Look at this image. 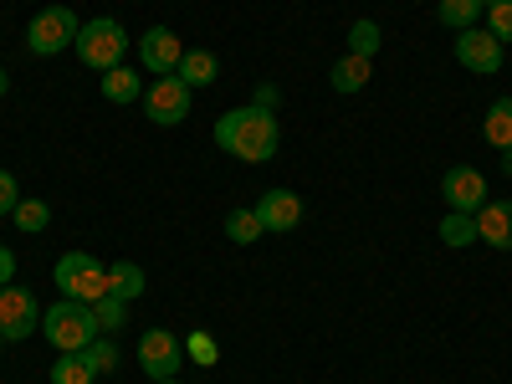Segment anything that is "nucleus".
Here are the masks:
<instances>
[{"instance_id": "6e6552de", "label": "nucleus", "mask_w": 512, "mask_h": 384, "mask_svg": "<svg viewBox=\"0 0 512 384\" xmlns=\"http://www.w3.org/2000/svg\"><path fill=\"white\" fill-rule=\"evenodd\" d=\"M185 364V338L169 333V328H144L139 338V369L149 379H175Z\"/></svg>"}, {"instance_id": "7ed1b4c3", "label": "nucleus", "mask_w": 512, "mask_h": 384, "mask_svg": "<svg viewBox=\"0 0 512 384\" xmlns=\"http://www.w3.org/2000/svg\"><path fill=\"white\" fill-rule=\"evenodd\" d=\"M72 47H77L82 67H98V72H108V67H118V62L128 57V31H123V21L98 16V21H82V31H77Z\"/></svg>"}, {"instance_id": "f704fd0d", "label": "nucleus", "mask_w": 512, "mask_h": 384, "mask_svg": "<svg viewBox=\"0 0 512 384\" xmlns=\"http://www.w3.org/2000/svg\"><path fill=\"white\" fill-rule=\"evenodd\" d=\"M0 349H6V338H0Z\"/></svg>"}, {"instance_id": "9b49d317", "label": "nucleus", "mask_w": 512, "mask_h": 384, "mask_svg": "<svg viewBox=\"0 0 512 384\" xmlns=\"http://www.w3.org/2000/svg\"><path fill=\"white\" fill-rule=\"evenodd\" d=\"M456 62L466 72H497L502 67V41L492 31H456Z\"/></svg>"}, {"instance_id": "1a4fd4ad", "label": "nucleus", "mask_w": 512, "mask_h": 384, "mask_svg": "<svg viewBox=\"0 0 512 384\" xmlns=\"http://www.w3.org/2000/svg\"><path fill=\"white\" fill-rule=\"evenodd\" d=\"M441 195L451 210H461V216H477V210L487 205V175L472 164H451L441 175Z\"/></svg>"}, {"instance_id": "b1692460", "label": "nucleus", "mask_w": 512, "mask_h": 384, "mask_svg": "<svg viewBox=\"0 0 512 384\" xmlns=\"http://www.w3.org/2000/svg\"><path fill=\"white\" fill-rule=\"evenodd\" d=\"M441 241H446V246H472V241H477V216H461V210H451V216L441 221Z\"/></svg>"}, {"instance_id": "a878e982", "label": "nucleus", "mask_w": 512, "mask_h": 384, "mask_svg": "<svg viewBox=\"0 0 512 384\" xmlns=\"http://www.w3.org/2000/svg\"><path fill=\"white\" fill-rule=\"evenodd\" d=\"M349 52L374 62V52H379V26H374V21H354V26H349Z\"/></svg>"}, {"instance_id": "bb28decb", "label": "nucleus", "mask_w": 512, "mask_h": 384, "mask_svg": "<svg viewBox=\"0 0 512 384\" xmlns=\"http://www.w3.org/2000/svg\"><path fill=\"white\" fill-rule=\"evenodd\" d=\"M185 359H195V364H205V369H216V359H221L216 338H210V333H190V338H185Z\"/></svg>"}, {"instance_id": "412c9836", "label": "nucleus", "mask_w": 512, "mask_h": 384, "mask_svg": "<svg viewBox=\"0 0 512 384\" xmlns=\"http://www.w3.org/2000/svg\"><path fill=\"white\" fill-rule=\"evenodd\" d=\"M98 374H93V364L82 359V354H62V359H52V384H93Z\"/></svg>"}, {"instance_id": "f257e3e1", "label": "nucleus", "mask_w": 512, "mask_h": 384, "mask_svg": "<svg viewBox=\"0 0 512 384\" xmlns=\"http://www.w3.org/2000/svg\"><path fill=\"white\" fill-rule=\"evenodd\" d=\"M277 139H282V128H277V118H272L262 103L231 108V113H221V123H216V144H221L226 154L246 159V164H267V159L277 154Z\"/></svg>"}, {"instance_id": "f3484780", "label": "nucleus", "mask_w": 512, "mask_h": 384, "mask_svg": "<svg viewBox=\"0 0 512 384\" xmlns=\"http://www.w3.org/2000/svg\"><path fill=\"white\" fill-rule=\"evenodd\" d=\"M482 134H487V144L492 149H512V98H497L492 108H487V123H482Z\"/></svg>"}, {"instance_id": "2f4dec72", "label": "nucleus", "mask_w": 512, "mask_h": 384, "mask_svg": "<svg viewBox=\"0 0 512 384\" xmlns=\"http://www.w3.org/2000/svg\"><path fill=\"white\" fill-rule=\"evenodd\" d=\"M487 6H502V0H482V11H487Z\"/></svg>"}, {"instance_id": "393cba45", "label": "nucleus", "mask_w": 512, "mask_h": 384, "mask_svg": "<svg viewBox=\"0 0 512 384\" xmlns=\"http://www.w3.org/2000/svg\"><path fill=\"white\" fill-rule=\"evenodd\" d=\"M93 318H98V333H118L123 318H128V303L108 292V297H98V303H93Z\"/></svg>"}, {"instance_id": "c756f323", "label": "nucleus", "mask_w": 512, "mask_h": 384, "mask_svg": "<svg viewBox=\"0 0 512 384\" xmlns=\"http://www.w3.org/2000/svg\"><path fill=\"white\" fill-rule=\"evenodd\" d=\"M11 277H16V251L0 241V287H11Z\"/></svg>"}, {"instance_id": "7c9ffc66", "label": "nucleus", "mask_w": 512, "mask_h": 384, "mask_svg": "<svg viewBox=\"0 0 512 384\" xmlns=\"http://www.w3.org/2000/svg\"><path fill=\"white\" fill-rule=\"evenodd\" d=\"M6 93H11V72H6V67H0V98H6Z\"/></svg>"}, {"instance_id": "f03ea898", "label": "nucleus", "mask_w": 512, "mask_h": 384, "mask_svg": "<svg viewBox=\"0 0 512 384\" xmlns=\"http://www.w3.org/2000/svg\"><path fill=\"white\" fill-rule=\"evenodd\" d=\"M41 333L57 354H82L98 338V318H93V303H77V297H62V303L41 308Z\"/></svg>"}, {"instance_id": "72a5a7b5", "label": "nucleus", "mask_w": 512, "mask_h": 384, "mask_svg": "<svg viewBox=\"0 0 512 384\" xmlns=\"http://www.w3.org/2000/svg\"><path fill=\"white\" fill-rule=\"evenodd\" d=\"M154 384H180V379H154Z\"/></svg>"}, {"instance_id": "0eeeda50", "label": "nucleus", "mask_w": 512, "mask_h": 384, "mask_svg": "<svg viewBox=\"0 0 512 384\" xmlns=\"http://www.w3.org/2000/svg\"><path fill=\"white\" fill-rule=\"evenodd\" d=\"M139 103H144L149 123H159V128H175V123L190 118V88H185L175 72H169V77H154Z\"/></svg>"}, {"instance_id": "39448f33", "label": "nucleus", "mask_w": 512, "mask_h": 384, "mask_svg": "<svg viewBox=\"0 0 512 384\" xmlns=\"http://www.w3.org/2000/svg\"><path fill=\"white\" fill-rule=\"evenodd\" d=\"M77 31H82L77 11L47 6V11H36L31 26H26V52H31V57H57V52H67L72 41H77Z\"/></svg>"}, {"instance_id": "ddd939ff", "label": "nucleus", "mask_w": 512, "mask_h": 384, "mask_svg": "<svg viewBox=\"0 0 512 384\" xmlns=\"http://www.w3.org/2000/svg\"><path fill=\"white\" fill-rule=\"evenodd\" d=\"M477 241H487L497 251H512V200H487L477 210Z\"/></svg>"}, {"instance_id": "2eb2a0df", "label": "nucleus", "mask_w": 512, "mask_h": 384, "mask_svg": "<svg viewBox=\"0 0 512 384\" xmlns=\"http://www.w3.org/2000/svg\"><path fill=\"white\" fill-rule=\"evenodd\" d=\"M369 72H374V62L349 52V57H338V62H333L328 82H333V93H364V88H369Z\"/></svg>"}, {"instance_id": "a211bd4d", "label": "nucleus", "mask_w": 512, "mask_h": 384, "mask_svg": "<svg viewBox=\"0 0 512 384\" xmlns=\"http://www.w3.org/2000/svg\"><path fill=\"white\" fill-rule=\"evenodd\" d=\"M226 236H231L236 246H251V241L267 236L262 216H256V205H236V210H231V216H226Z\"/></svg>"}, {"instance_id": "c85d7f7f", "label": "nucleus", "mask_w": 512, "mask_h": 384, "mask_svg": "<svg viewBox=\"0 0 512 384\" xmlns=\"http://www.w3.org/2000/svg\"><path fill=\"white\" fill-rule=\"evenodd\" d=\"M21 205V190H16V175L11 169H0V216H11V210Z\"/></svg>"}, {"instance_id": "9d476101", "label": "nucleus", "mask_w": 512, "mask_h": 384, "mask_svg": "<svg viewBox=\"0 0 512 384\" xmlns=\"http://www.w3.org/2000/svg\"><path fill=\"white\" fill-rule=\"evenodd\" d=\"M180 57H185V47H180V36L169 31V26H149V31L139 36V62H144V72L169 77V72H180Z\"/></svg>"}, {"instance_id": "473e14b6", "label": "nucleus", "mask_w": 512, "mask_h": 384, "mask_svg": "<svg viewBox=\"0 0 512 384\" xmlns=\"http://www.w3.org/2000/svg\"><path fill=\"white\" fill-rule=\"evenodd\" d=\"M507 175H512V149H507Z\"/></svg>"}, {"instance_id": "f8f14e48", "label": "nucleus", "mask_w": 512, "mask_h": 384, "mask_svg": "<svg viewBox=\"0 0 512 384\" xmlns=\"http://www.w3.org/2000/svg\"><path fill=\"white\" fill-rule=\"evenodd\" d=\"M256 216H262L267 231H297V221H303V200H297L292 190H267L262 200H256Z\"/></svg>"}, {"instance_id": "5701e85b", "label": "nucleus", "mask_w": 512, "mask_h": 384, "mask_svg": "<svg viewBox=\"0 0 512 384\" xmlns=\"http://www.w3.org/2000/svg\"><path fill=\"white\" fill-rule=\"evenodd\" d=\"M82 359H88V364H93V374H113L123 354H118V344H113V338H108V333H98V338H93V344H88V349H82Z\"/></svg>"}, {"instance_id": "423d86ee", "label": "nucleus", "mask_w": 512, "mask_h": 384, "mask_svg": "<svg viewBox=\"0 0 512 384\" xmlns=\"http://www.w3.org/2000/svg\"><path fill=\"white\" fill-rule=\"evenodd\" d=\"M41 333V303L31 287H0V338L6 344H21V338Z\"/></svg>"}, {"instance_id": "cd10ccee", "label": "nucleus", "mask_w": 512, "mask_h": 384, "mask_svg": "<svg viewBox=\"0 0 512 384\" xmlns=\"http://www.w3.org/2000/svg\"><path fill=\"white\" fill-rule=\"evenodd\" d=\"M487 31L502 41V47H512V0H502V6H487Z\"/></svg>"}, {"instance_id": "4468645a", "label": "nucleus", "mask_w": 512, "mask_h": 384, "mask_svg": "<svg viewBox=\"0 0 512 384\" xmlns=\"http://www.w3.org/2000/svg\"><path fill=\"white\" fill-rule=\"evenodd\" d=\"M185 88L195 93V88H210V82L221 77V62H216V52H205V47H195V52H185L180 57V72H175Z\"/></svg>"}, {"instance_id": "4be33fe9", "label": "nucleus", "mask_w": 512, "mask_h": 384, "mask_svg": "<svg viewBox=\"0 0 512 384\" xmlns=\"http://www.w3.org/2000/svg\"><path fill=\"white\" fill-rule=\"evenodd\" d=\"M11 221H16L26 236H36V231H47V226H52V205H41V200H21V205L11 210Z\"/></svg>"}, {"instance_id": "dca6fc26", "label": "nucleus", "mask_w": 512, "mask_h": 384, "mask_svg": "<svg viewBox=\"0 0 512 384\" xmlns=\"http://www.w3.org/2000/svg\"><path fill=\"white\" fill-rule=\"evenodd\" d=\"M103 98H108V103H139V98H144V77H139L134 67H123V62L108 67V72H103Z\"/></svg>"}, {"instance_id": "6ab92c4d", "label": "nucleus", "mask_w": 512, "mask_h": 384, "mask_svg": "<svg viewBox=\"0 0 512 384\" xmlns=\"http://www.w3.org/2000/svg\"><path fill=\"white\" fill-rule=\"evenodd\" d=\"M108 292H113V297H123V303H134V297H144V267H134V262H118V267H108Z\"/></svg>"}, {"instance_id": "20e7f679", "label": "nucleus", "mask_w": 512, "mask_h": 384, "mask_svg": "<svg viewBox=\"0 0 512 384\" xmlns=\"http://www.w3.org/2000/svg\"><path fill=\"white\" fill-rule=\"evenodd\" d=\"M57 287L62 297H77V303H98V297H108V267L98 262L93 251H67L57 256Z\"/></svg>"}, {"instance_id": "aec40b11", "label": "nucleus", "mask_w": 512, "mask_h": 384, "mask_svg": "<svg viewBox=\"0 0 512 384\" xmlns=\"http://www.w3.org/2000/svg\"><path fill=\"white\" fill-rule=\"evenodd\" d=\"M436 16H441V26H451V31H472L477 16H482V0H441Z\"/></svg>"}]
</instances>
